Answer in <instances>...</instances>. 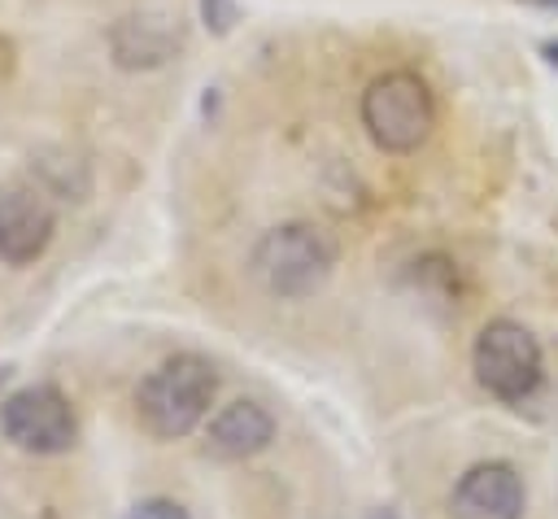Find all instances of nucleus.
Wrapping results in <instances>:
<instances>
[{"label":"nucleus","mask_w":558,"mask_h":519,"mask_svg":"<svg viewBox=\"0 0 558 519\" xmlns=\"http://www.w3.org/2000/svg\"><path fill=\"white\" fill-rule=\"evenodd\" d=\"M218 397V371L201 353H174L157 362L135 388L140 427L157 440H179L196 432Z\"/></svg>","instance_id":"1"},{"label":"nucleus","mask_w":558,"mask_h":519,"mask_svg":"<svg viewBox=\"0 0 558 519\" xmlns=\"http://www.w3.org/2000/svg\"><path fill=\"white\" fill-rule=\"evenodd\" d=\"M126 519H192V515H187L179 502H170V497H148V502L131 506Z\"/></svg>","instance_id":"10"},{"label":"nucleus","mask_w":558,"mask_h":519,"mask_svg":"<svg viewBox=\"0 0 558 519\" xmlns=\"http://www.w3.org/2000/svg\"><path fill=\"white\" fill-rule=\"evenodd\" d=\"M52 231H57V209L44 188L35 183L0 188V262L31 266L52 244Z\"/></svg>","instance_id":"7"},{"label":"nucleus","mask_w":558,"mask_h":519,"mask_svg":"<svg viewBox=\"0 0 558 519\" xmlns=\"http://www.w3.org/2000/svg\"><path fill=\"white\" fill-rule=\"evenodd\" d=\"M201 9H205V22H209L214 31H231V22L240 17V9H235L231 0H201Z\"/></svg>","instance_id":"11"},{"label":"nucleus","mask_w":558,"mask_h":519,"mask_svg":"<svg viewBox=\"0 0 558 519\" xmlns=\"http://www.w3.org/2000/svg\"><path fill=\"white\" fill-rule=\"evenodd\" d=\"M523 480L510 462H475L453 484V515L458 519H523Z\"/></svg>","instance_id":"8"},{"label":"nucleus","mask_w":558,"mask_h":519,"mask_svg":"<svg viewBox=\"0 0 558 519\" xmlns=\"http://www.w3.org/2000/svg\"><path fill=\"white\" fill-rule=\"evenodd\" d=\"M4 379H9V366H0V384H4Z\"/></svg>","instance_id":"13"},{"label":"nucleus","mask_w":558,"mask_h":519,"mask_svg":"<svg viewBox=\"0 0 558 519\" xmlns=\"http://www.w3.org/2000/svg\"><path fill=\"white\" fill-rule=\"evenodd\" d=\"M0 432L22 454H65L78 440V419L57 384H26L0 401Z\"/></svg>","instance_id":"5"},{"label":"nucleus","mask_w":558,"mask_h":519,"mask_svg":"<svg viewBox=\"0 0 558 519\" xmlns=\"http://www.w3.org/2000/svg\"><path fill=\"white\" fill-rule=\"evenodd\" d=\"M371 519H401V515H392V510H375Z\"/></svg>","instance_id":"12"},{"label":"nucleus","mask_w":558,"mask_h":519,"mask_svg":"<svg viewBox=\"0 0 558 519\" xmlns=\"http://www.w3.org/2000/svg\"><path fill=\"white\" fill-rule=\"evenodd\" d=\"M183 44V17L170 0H148L131 13H122L109 26V52L122 70H153L166 65Z\"/></svg>","instance_id":"6"},{"label":"nucleus","mask_w":558,"mask_h":519,"mask_svg":"<svg viewBox=\"0 0 558 519\" xmlns=\"http://www.w3.org/2000/svg\"><path fill=\"white\" fill-rule=\"evenodd\" d=\"M248 266L270 297L301 301V297H314L331 279L336 240L318 222H283V227H270L253 244Z\"/></svg>","instance_id":"2"},{"label":"nucleus","mask_w":558,"mask_h":519,"mask_svg":"<svg viewBox=\"0 0 558 519\" xmlns=\"http://www.w3.org/2000/svg\"><path fill=\"white\" fill-rule=\"evenodd\" d=\"M270 436H275L270 410L262 401H248V397L222 406L205 427V445L214 458H253L270 445Z\"/></svg>","instance_id":"9"},{"label":"nucleus","mask_w":558,"mask_h":519,"mask_svg":"<svg viewBox=\"0 0 558 519\" xmlns=\"http://www.w3.org/2000/svg\"><path fill=\"white\" fill-rule=\"evenodd\" d=\"M362 126L384 153H414L436 126V100L410 70H388L362 92Z\"/></svg>","instance_id":"3"},{"label":"nucleus","mask_w":558,"mask_h":519,"mask_svg":"<svg viewBox=\"0 0 558 519\" xmlns=\"http://www.w3.org/2000/svg\"><path fill=\"white\" fill-rule=\"evenodd\" d=\"M471 371L480 388L493 393L497 401H523L541 388V375H545L541 340L514 318H493L480 327L471 345Z\"/></svg>","instance_id":"4"}]
</instances>
